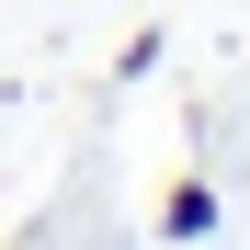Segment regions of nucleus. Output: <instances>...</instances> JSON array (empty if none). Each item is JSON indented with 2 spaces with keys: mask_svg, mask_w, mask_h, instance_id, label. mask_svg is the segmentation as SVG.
<instances>
[{
  "mask_svg": "<svg viewBox=\"0 0 250 250\" xmlns=\"http://www.w3.org/2000/svg\"><path fill=\"white\" fill-rule=\"evenodd\" d=\"M216 228V182H171L159 193V239H205Z\"/></svg>",
  "mask_w": 250,
  "mask_h": 250,
  "instance_id": "1",
  "label": "nucleus"
}]
</instances>
